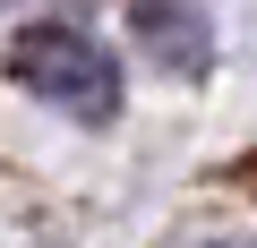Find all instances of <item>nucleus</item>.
I'll return each mask as SVG.
<instances>
[{"instance_id":"3","label":"nucleus","mask_w":257,"mask_h":248,"mask_svg":"<svg viewBox=\"0 0 257 248\" xmlns=\"http://www.w3.org/2000/svg\"><path fill=\"white\" fill-rule=\"evenodd\" d=\"M206 248H257V239H206Z\"/></svg>"},{"instance_id":"1","label":"nucleus","mask_w":257,"mask_h":248,"mask_svg":"<svg viewBox=\"0 0 257 248\" xmlns=\"http://www.w3.org/2000/svg\"><path fill=\"white\" fill-rule=\"evenodd\" d=\"M9 77L35 103H52L60 120H86V129L120 120V60L77 26H26L9 43Z\"/></svg>"},{"instance_id":"2","label":"nucleus","mask_w":257,"mask_h":248,"mask_svg":"<svg viewBox=\"0 0 257 248\" xmlns=\"http://www.w3.org/2000/svg\"><path fill=\"white\" fill-rule=\"evenodd\" d=\"M128 18H138L146 52L180 77H206L214 69V18H206V0H128Z\"/></svg>"}]
</instances>
